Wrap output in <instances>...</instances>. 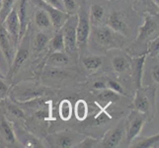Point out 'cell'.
I'll return each instance as SVG.
<instances>
[{"label": "cell", "instance_id": "obj_33", "mask_svg": "<svg viewBox=\"0 0 159 148\" xmlns=\"http://www.w3.org/2000/svg\"><path fill=\"white\" fill-rule=\"evenodd\" d=\"M97 143H98V140L96 138L86 137V138L81 139L79 142H77L74 147H76V148H91V147L96 146Z\"/></svg>", "mask_w": 159, "mask_h": 148}, {"label": "cell", "instance_id": "obj_38", "mask_svg": "<svg viewBox=\"0 0 159 148\" xmlns=\"http://www.w3.org/2000/svg\"><path fill=\"white\" fill-rule=\"evenodd\" d=\"M151 78L156 84H158V81H159V65H158V63L155 64L154 66H153V68H152Z\"/></svg>", "mask_w": 159, "mask_h": 148}, {"label": "cell", "instance_id": "obj_15", "mask_svg": "<svg viewBox=\"0 0 159 148\" xmlns=\"http://www.w3.org/2000/svg\"><path fill=\"white\" fill-rule=\"evenodd\" d=\"M108 27L113 31L125 36L128 33L129 26L125 22L124 16L119 12H112L108 17Z\"/></svg>", "mask_w": 159, "mask_h": 148}, {"label": "cell", "instance_id": "obj_14", "mask_svg": "<svg viewBox=\"0 0 159 148\" xmlns=\"http://www.w3.org/2000/svg\"><path fill=\"white\" fill-rule=\"evenodd\" d=\"M133 107L135 111H139L145 114H147L150 112V108H151L150 100L148 98V95H147V93L141 88V86L139 87L138 91L135 93Z\"/></svg>", "mask_w": 159, "mask_h": 148}, {"label": "cell", "instance_id": "obj_39", "mask_svg": "<svg viewBox=\"0 0 159 148\" xmlns=\"http://www.w3.org/2000/svg\"><path fill=\"white\" fill-rule=\"evenodd\" d=\"M93 88L96 89V90H104L107 88V85H106V82L105 81H96L94 85H93Z\"/></svg>", "mask_w": 159, "mask_h": 148}, {"label": "cell", "instance_id": "obj_32", "mask_svg": "<svg viewBox=\"0 0 159 148\" xmlns=\"http://www.w3.org/2000/svg\"><path fill=\"white\" fill-rule=\"evenodd\" d=\"M64 11L69 15H75L78 12V5L76 0H61Z\"/></svg>", "mask_w": 159, "mask_h": 148}, {"label": "cell", "instance_id": "obj_25", "mask_svg": "<svg viewBox=\"0 0 159 148\" xmlns=\"http://www.w3.org/2000/svg\"><path fill=\"white\" fill-rule=\"evenodd\" d=\"M82 63H83L84 67L88 71H96L98 68L102 66L103 60L98 56H85L82 59Z\"/></svg>", "mask_w": 159, "mask_h": 148}, {"label": "cell", "instance_id": "obj_21", "mask_svg": "<svg viewBox=\"0 0 159 148\" xmlns=\"http://www.w3.org/2000/svg\"><path fill=\"white\" fill-rule=\"evenodd\" d=\"M35 23L38 28L42 30H48L51 28L52 22L50 16L43 8H40L36 11L35 13Z\"/></svg>", "mask_w": 159, "mask_h": 148}, {"label": "cell", "instance_id": "obj_42", "mask_svg": "<svg viewBox=\"0 0 159 148\" xmlns=\"http://www.w3.org/2000/svg\"><path fill=\"white\" fill-rule=\"evenodd\" d=\"M140 1H145V0H140Z\"/></svg>", "mask_w": 159, "mask_h": 148}, {"label": "cell", "instance_id": "obj_16", "mask_svg": "<svg viewBox=\"0 0 159 148\" xmlns=\"http://www.w3.org/2000/svg\"><path fill=\"white\" fill-rule=\"evenodd\" d=\"M0 136L6 143L10 145L16 144V136L14 131L5 117L2 114L0 116Z\"/></svg>", "mask_w": 159, "mask_h": 148}, {"label": "cell", "instance_id": "obj_28", "mask_svg": "<svg viewBox=\"0 0 159 148\" xmlns=\"http://www.w3.org/2000/svg\"><path fill=\"white\" fill-rule=\"evenodd\" d=\"M98 98H99V100H101V102L106 103L107 104L106 106H108L111 103L118 101L120 99V94H118V93L106 88V89L102 90V92L100 93L99 95H98Z\"/></svg>", "mask_w": 159, "mask_h": 148}, {"label": "cell", "instance_id": "obj_4", "mask_svg": "<svg viewBox=\"0 0 159 148\" xmlns=\"http://www.w3.org/2000/svg\"><path fill=\"white\" fill-rule=\"evenodd\" d=\"M146 120V114L134 110L128 117L125 123V134L127 136V142H129L138 137L143 128Z\"/></svg>", "mask_w": 159, "mask_h": 148}, {"label": "cell", "instance_id": "obj_22", "mask_svg": "<svg viewBox=\"0 0 159 148\" xmlns=\"http://www.w3.org/2000/svg\"><path fill=\"white\" fill-rule=\"evenodd\" d=\"M104 14H105V10H104V8L101 6V5H99V4L91 5L90 11L88 13L90 23L95 26H98L102 22Z\"/></svg>", "mask_w": 159, "mask_h": 148}, {"label": "cell", "instance_id": "obj_2", "mask_svg": "<svg viewBox=\"0 0 159 148\" xmlns=\"http://www.w3.org/2000/svg\"><path fill=\"white\" fill-rule=\"evenodd\" d=\"M93 40L100 47L111 49L120 47L124 41V36L113 31L109 27H98L93 30Z\"/></svg>", "mask_w": 159, "mask_h": 148}, {"label": "cell", "instance_id": "obj_6", "mask_svg": "<svg viewBox=\"0 0 159 148\" xmlns=\"http://www.w3.org/2000/svg\"><path fill=\"white\" fill-rule=\"evenodd\" d=\"M156 34H158V19L151 15H145L143 24L139 27V34L135 39V43L139 45L145 41L158 37Z\"/></svg>", "mask_w": 159, "mask_h": 148}, {"label": "cell", "instance_id": "obj_19", "mask_svg": "<svg viewBox=\"0 0 159 148\" xmlns=\"http://www.w3.org/2000/svg\"><path fill=\"white\" fill-rule=\"evenodd\" d=\"M146 59V54L139 56V57H134L131 60V65L130 67H133V72H134V79L135 81L136 86L139 87L141 86V78H142V70H143V65Z\"/></svg>", "mask_w": 159, "mask_h": 148}, {"label": "cell", "instance_id": "obj_3", "mask_svg": "<svg viewBox=\"0 0 159 148\" xmlns=\"http://www.w3.org/2000/svg\"><path fill=\"white\" fill-rule=\"evenodd\" d=\"M76 24L77 14L70 15L60 29L64 42V51L68 54H74L78 51L76 43Z\"/></svg>", "mask_w": 159, "mask_h": 148}, {"label": "cell", "instance_id": "obj_12", "mask_svg": "<svg viewBox=\"0 0 159 148\" xmlns=\"http://www.w3.org/2000/svg\"><path fill=\"white\" fill-rule=\"evenodd\" d=\"M4 28L9 33L10 37L12 38L15 45L18 47L19 45V33H20V25H19V19L17 15L16 8L13 7L11 11L6 16V18L2 22Z\"/></svg>", "mask_w": 159, "mask_h": 148}, {"label": "cell", "instance_id": "obj_31", "mask_svg": "<svg viewBox=\"0 0 159 148\" xmlns=\"http://www.w3.org/2000/svg\"><path fill=\"white\" fill-rule=\"evenodd\" d=\"M14 2L15 0H2L1 7H0V22L1 23L6 18L11 9L14 7Z\"/></svg>", "mask_w": 159, "mask_h": 148}, {"label": "cell", "instance_id": "obj_1", "mask_svg": "<svg viewBox=\"0 0 159 148\" xmlns=\"http://www.w3.org/2000/svg\"><path fill=\"white\" fill-rule=\"evenodd\" d=\"M48 93V88L42 85L31 83V82H21L14 86L9 91L12 100L18 103H28L38 98H43Z\"/></svg>", "mask_w": 159, "mask_h": 148}, {"label": "cell", "instance_id": "obj_11", "mask_svg": "<svg viewBox=\"0 0 159 148\" xmlns=\"http://www.w3.org/2000/svg\"><path fill=\"white\" fill-rule=\"evenodd\" d=\"M79 134H76L72 131H62V132H57L56 134L50 135L48 137V143L52 144L53 147L59 148H69L74 147L77 143V138Z\"/></svg>", "mask_w": 159, "mask_h": 148}, {"label": "cell", "instance_id": "obj_35", "mask_svg": "<svg viewBox=\"0 0 159 148\" xmlns=\"http://www.w3.org/2000/svg\"><path fill=\"white\" fill-rule=\"evenodd\" d=\"M9 94V86L4 82V79L0 78V102Z\"/></svg>", "mask_w": 159, "mask_h": 148}, {"label": "cell", "instance_id": "obj_36", "mask_svg": "<svg viewBox=\"0 0 159 148\" xmlns=\"http://www.w3.org/2000/svg\"><path fill=\"white\" fill-rule=\"evenodd\" d=\"M110 119H111V117H110L105 111H103V110H102V111L97 114V117H96V123L98 124H101V123H106L107 120H109Z\"/></svg>", "mask_w": 159, "mask_h": 148}, {"label": "cell", "instance_id": "obj_8", "mask_svg": "<svg viewBox=\"0 0 159 148\" xmlns=\"http://www.w3.org/2000/svg\"><path fill=\"white\" fill-rule=\"evenodd\" d=\"M125 135V122H120L112 129H109L104 134L103 139L100 142V147L114 148L118 147Z\"/></svg>", "mask_w": 159, "mask_h": 148}, {"label": "cell", "instance_id": "obj_27", "mask_svg": "<svg viewBox=\"0 0 159 148\" xmlns=\"http://www.w3.org/2000/svg\"><path fill=\"white\" fill-rule=\"evenodd\" d=\"M4 105H5L4 106L5 107V111H6L7 114H8V116H10L11 118H14V119H17L25 118L23 111H22V110L18 106H16L15 104H13L12 102L6 101Z\"/></svg>", "mask_w": 159, "mask_h": 148}, {"label": "cell", "instance_id": "obj_23", "mask_svg": "<svg viewBox=\"0 0 159 148\" xmlns=\"http://www.w3.org/2000/svg\"><path fill=\"white\" fill-rule=\"evenodd\" d=\"M73 113L75 114V118L77 119L79 122H83L86 119L88 116V105H87L86 101L84 100H78L75 103Z\"/></svg>", "mask_w": 159, "mask_h": 148}, {"label": "cell", "instance_id": "obj_7", "mask_svg": "<svg viewBox=\"0 0 159 148\" xmlns=\"http://www.w3.org/2000/svg\"><path fill=\"white\" fill-rule=\"evenodd\" d=\"M16 47H17V46L15 45V43L13 42L12 38L10 37L9 33L4 28L3 24L0 22V51H1L5 59H6L9 67L12 64Z\"/></svg>", "mask_w": 159, "mask_h": 148}, {"label": "cell", "instance_id": "obj_17", "mask_svg": "<svg viewBox=\"0 0 159 148\" xmlns=\"http://www.w3.org/2000/svg\"><path fill=\"white\" fill-rule=\"evenodd\" d=\"M70 63V59L66 53L62 52H53L47 60V64L54 68H62Z\"/></svg>", "mask_w": 159, "mask_h": 148}, {"label": "cell", "instance_id": "obj_34", "mask_svg": "<svg viewBox=\"0 0 159 148\" xmlns=\"http://www.w3.org/2000/svg\"><path fill=\"white\" fill-rule=\"evenodd\" d=\"M106 85H107L108 89L116 92V93H118V94H124V88L119 82L115 81V80H108L106 82Z\"/></svg>", "mask_w": 159, "mask_h": 148}, {"label": "cell", "instance_id": "obj_18", "mask_svg": "<svg viewBox=\"0 0 159 148\" xmlns=\"http://www.w3.org/2000/svg\"><path fill=\"white\" fill-rule=\"evenodd\" d=\"M159 142V135H151L147 136V137H140L139 135L138 137H135L129 142V147L134 148H150L158 145Z\"/></svg>", "mask_w": 159, "mask_h": 148}, {"label": "cell", "instance_id": "obj_29", "mask_svg": "<svg viewBox=\"0 0 159 148\" xmlns=\"http://www.w3.org/2000/svg\"><path fill=\"white\" fill-rule=\"evenodd\" d=\"M48 45L52 52H62L64 49V42L61 32H57V35H54V37L50 39Z\"/></svg>", "mask_w": 159, "mask_h": 148}, {"label": "cell", "instance_id": "obj_41", "mask_svg": "<svg viewBox=\"0 0 159 148\" xmlns=\"http://www.w3.org/2000/svg\"><path fill=\"white\" fill-rule=\"evenodd\" d=\"M0 78H2V79H5V76L2 74V72H1V70H0Z\"/></svg>", "mask_w": 159, "mask_h": 148}, {"label": "cell", "instance_id": "obj_37", "mask_svg": "<svg viewBox=\"0 0 159 148\" xmlns=\"http://www.w3.org/2000/svg\"><path fill=\"white\" fill-rule=\"evenodd\" d=\"M45 3L51 5V6L54 7V8H57L59 10H62L64 11V7H63V4L61 0H42Z\"/></svg>", "mask_w": 159, "mask_h": 148}, {"label": "cell", "instance_id": "obj_24", "mask_svg": "<svg viewBox=\"0 0 159 148\" xmlns=\"http://www.w3.org/2000/svg\"><path fill=\"white\" fill-rule=\"evenodd\" d=\"M73 113V109H72V105L69 100H62L59 103V107H58V114L59 117L64 122H67L71 119V116H72Z\"/></svg>", "mask_w": 159, "mask_h": 148}, {"label": "cell", "instance_id": "obj_10", "mask_svg": "<svg viewBox=\"0 0 159 148\" xmlns=\"http://www.w3.org/2000/svg\"><path fill=\"white\" fill-rule=\"evenodd\" d=\"M37 2L41 6V8L45 10L48 14V16H50L52 26L54 28V30L59 31L61 29V27L63 26L65 21L68 19L70 15L65 12V11L59 10L57 8H54V7L51 6V5L45 3L43 1H42V0H37Z\"/></svg>", "mask_w": 159, "mask_h": 148}, {"label": "cell", "instance_id": "obj_20", "mask_svg": "<svg viewBox=\"0 0 159 148\" xmlns=\"http://www.w3.org/2000/svg\"><path fill=\"white\" fill-rule=\"evenodd\" d=\"M130 60L124 56H116L112 58V67L118 73H124L130 68Z\"/></svg>", "mask_w": 159, "mask_h": 148}, {"label": "cell", "instance_id": "obj_13", "mask_svg": "<svg viewBox=\"0 0 159 148\" xmlns=\"http://www.w3.org/2000/svg\"><path fill=\"white\" fill-rule=\"evenodd\" d=\"M15 8L19 19V41H21L25 37L27 28H28V0H18V4Z\"/></svg>", "mask_w": 159, "mask_h": 148}, {"label": "cell", "instance_id": "obj_9", "mask_svg": "<svg viewBox=\"0 0 159 148\" xmlns=\"http://www.w3.org/2000/svg\"><path fill=\"white\" fill-rule=\"evenodd\" d=\"M28 41H25L23 38L20 42H19V47L16 49L15 52V56L13 58V61L11 66L9 67V77H12L16 73L18 72L19 69L22 67V65L25 63V61L29 57L30 51H29V43H27Z\"/></svg>", "mask_w": 159, "mask_h": 148}, {"label": "cell", "instance_id": "obj_5", "mask_svg": "<svg viewBox=\"0 0 159 148\" xmlns=\"http://www.w3.org/2000/svg\"><path fill=\"white\" fill-rule=\"evenodd\" d=\"M91 34V23L88 13L84 8L78 10L77 24H76V43L77 48H84L87 46V42Z\"/></svg>", "mask_w": 159, "mask_h": 148}, {"label": "cell", "instance_id": "obj_26", "mask_svg": "<svg viewBox=\"0 0 159 148\" xmlns=\"http://www.w3.org/2000/svg\"><path fill=\"white\" fill-rule=\"evenodd\" d=\"M50 42V37L46 35L45 33H38L34 39V45H33V48H34L35 52H41L43 48H45Z\"/></svg>", "mask_w": 159, "mask_h": 148}, {"label": "cell", "instance_id": "obj_30", "mask_svg": "<svg viewBox=\"0 0 159 148\" xmlns=\"http://www.w3.org/2000/svg\"><path fill=\"white\" fill-rule=\"evenodd\" d=\"M159 52V38L155 37L147 42V54L151 57H156Z\"/></svg>", "mask_w": 159, "mask_h": 148}, {"label": "cell", "instance_id": "obj_40", "mask_svg": "<svg viewBox=\"0 0 159 148\" xmlns=\"http://www.w3.org/2000/svg\"><path fill=\"white\" fill-rule=\"evenodd\" d=\"M151 1H152V3H154L155 5H157V6H158V4H159V0H151Z\"/></svg>", "mask_w": 159, "mask_h": 148}]
</instances>
